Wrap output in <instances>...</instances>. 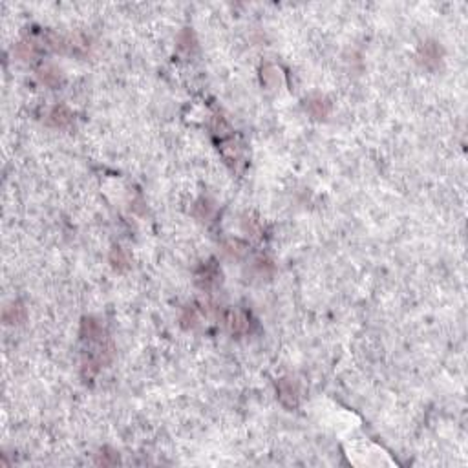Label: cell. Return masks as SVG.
I'll return each mask as SVG.
<instances>
[{
  "label": "cell",
  "instance_id": "obj_1",
  "mask_svg": "<svg viewBox=\"0 0 468 468\" xmlns=\"http://www.w3.org/2000/svg\"><path fill=\"white\" fill-rule=\"evenodd\" d=\"M278 395H280V401H282L285 406H289V408L296 406V388L291 381H287V379L280 381Z\"/></svg>",
  "mask_w": 468,
  "mask_h": 468
},
{
  "label": "cell",
  "instance_id": "obj_2",
  "mask_svg": "<svg viewBox=\"0 0 468 468\" xmlns=\"http://www.w3.org/2000/svg\"><path fill=\"white\" fill-rule=\"evenodd\" d=\"M308 110L311 115L315 117H324L326 114L329 112V103L326 101L324 97H315V99H309L308 103Z\"/></svg>",
  "mask_w": 468,
  "mask_h": 468
},
{
  "label": "cell",
  "instance_id": "obj_3",
  "mask_svg": "<svg viewBox=\"0 0 468 468\" xmlns=\"http://www.w3.org/2000/svg\"><path fill=\"white\" fill-rule=\"evenodd\" d=\"M70 117H71L70 112L66 110L64 106H57L49 114V123L55 124V127H64V124L70 123Z\"/></svg>",
  "mask_w": 468,
  "mask_h": 468
},
{
  "label": "cell",
  "instance_id": "obj_4",
  "mask_svg": "<svg viewBox=\"0 0 468 468\" xmlns=\"http://www.w3.org/2000/svg\"><path fill=\"white\" fill-rule=\"evenodd\" d=\"M24 316H26V313L21 304L9 305V308H6V311H4V320L8 322V324H15V322L24 320Z\"/></svg>",
  "mask_w": 468,
  "mask_h": 468
},
{
  "label": "cell",
  "instance_id": "obj_5",
  "mask_svg": "<svg viewBox=\"0 0 468 468\" xmlns=\"http://www.w3.org/2000/svg\"><path fill=\"white\" fill-rule=\"evenodd\" d=\"M230 328H232L234 333H242L245 331L247 324H245V318H243L242 315H232V318H230Z\"/></svg>",
  "mask_w": 468,
  "mask_h": 468
},
{
  "label": "cell",
  "instance_id": "obj_6",
  "mask_svg": "<svg viewBox=\"0 0 468 468\" xmlns=\"http://www.w3.org/2000/svg\"><path fill=\"white\" fill-rule=\"evenodd\" d=\"M423 51H424V57H426V64L430 61H437L439 59V51H437V48L436 46H430V44H424V48H423Z\"/></svg>",
  "mask_w": 468,
  "mask_h": 468
}]
</instances>
